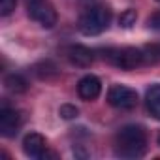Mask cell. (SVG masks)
I'll use <instances>...</instances> for the list:
<instances>
[{"mask_svg":"<svg viewBox=\"0 0 160 160\" xmlns=\"http://www.w3.org/2000/svg\"><path fill=\"white\" fill-rule=\"evenodd\" d=\"M113 147L121 158H141L147 152V134L138 124H126L115 134Z\"/></svg>","mask_w":160,"mask_h":160,"instance_id":"1","label":"cell"},{"mask_svg":"<svg viewBox=\"0 0 160 160\" xmlns=\"http://www.w3.org/2000/svg\"><path fill=\"white\" fill-rule=\"evenodd\" d=\"M111 17H113V13L106 4H94V6H89L81 13L77 28L85 36H98L109 28Z\"/></svg>","mask_w":160,"mask_h":160,"instance_id":"2","label":"cell"},{"mask_svg":"<svg viewBox=\"0 0 160 160\" xmlns=\"http://www.w3.org/2000/svg\"><path fill=\"white\" fill-rule=\"evenodd\" d=\"M27 13L32 21H36L43 28H53L57 25V10L49 0H25Z\"/></svg>","mask_w":160,"mask_h":160,"instance_id":"3","label":"cell"},{"mask_svg":"<svg viewBox=\"0 0 160 160\" xmlns=\"http://www.w3.org/2000/svg\"><path fill=\"white\" fill-rule=\"evenodd\" d=\"M108 57V60L111 64H115L121 70H136L143 64V53L138 47H122V49H109L108 55H104V58Z\"/></svg>","mask_w":160,"mask_h":160,"instance_id":"4","label":"cell"},{"mask_svg":"<svg viewBox=\"0 0 160 160\" xmlns=\"http://www.w3.org/2000/svg\"><path fill=\"white\" fill-rule=\"evenodd\" d=\"M108 102L115 109H134L138 106V92L126 85H111L108 91Z\"/></svg>","mask_w":160,"mask_h":160,"instance_id":"5","label":"cell"},{"mask_svg":"<svg viewBox=\"0 0 160 160\" xmlns=\"http://www.w3.org/2000/svg\"><path fill=\"white\" fill-rule=\"evenodd\" d=\"M23 121L25 115L21 111H17L15 108L2 106V109H0V134L4 138H13L23 126Z\"/></svg>","mask_w":160,"mask_h":160,"instance_id":"6","label":"cell"},{"mask_svg":"<svg viewBox=\"0 0 160 160\" xmlns=\"http://www.w3.org/2000/svg\"><path fill=\"white\" fill-rule=\"evenodd\" d=\"M100 92H102V83H100V79L96 75L89 73V75L79 79V83H77V94H79L81 100L92 102V100H96L100 96Z\"/></svg>","mask_w":160,"mask_h":160,"instance_id":"7","label":"cell"},{"mask_svg":"<svg viewBox=\"0 0 160 160\" xmlns=\"http://www.w3.org/2000/svg\"><path fill=\"white\" fill-rule=\"evenodd\" d=\"M23 151L27 156L30 158H43L45 151H47V143H45V138L38 132H30L25 136L23 139Z\"/></svg>","mask_w":160,"mask_h":160,"instance_id":"8","label":"cell"},{"mask_svg":"<svg viewBox=\"0 0 160 160\" xmlns=\"http://www.w3.org/2000/svg\"><path fill=\"white\" fill-rule=\"evenodd\" d=\"M66 57H68V60H70L73 66H77V68H89V66L92 64V60H94V53H92L89 47L79 45V43L70 45L68 51H66Z\"/></svg>","mask_w":160,"mask_h":160,"instance_id":"9","label":"cell"},{"mask_svg":"<svg viewBox=\"0 0 160 160\" xmlns=\"http://www.w3.org/2000/svg\"><path fill=\"white\" fill-rule=\"evenodd\" d=\"M145 104H147V109L149 113L160 121V83L156 85H151L147 89V94H145Z\"/></svg>","mask_w":160,"mask_h":160,"instance_id":"10","label":"cell"},{"mask_svg":"<svg viewBox=\"0 0 160 160\" xmlns=\"http://www.w3.org/2000/svg\"><path fill=\"white\" fill-rule=\"evenodd\" d=\"M4 85H6V89H8L10 92H13V94H23V92H27V89H28L27 79H25L23 75H19V73H10V75H6V77H4Z\"/></svg>","mask_w":160,"mask_h":160,"instance_id":"11","label":"cell"},{"mask_svg":"<svg viewBox=\"0 0 160 160\" xmlns=\"http://www.w3.org/2000/svg\"><path fill=\"white\" fill-rule=\"evenodd\" d=\"M143 64H158L160 62V43H149L141 49Z\"/></svg>","mask_w":160,"mask_h":160,"instance_id":"12","label":"cell"},{"mask_svg":"<svg viewBox=\"0 0 160 160\" xmlns=\"http://www.w3.org/2000/svg\"><path fill=\"white\" fill-rule=\"evenodd\" d=\"M36 73H38L42 79H49V77H55L58 72H57V66H55V64H51L49 60H45V62H40V64L36 66Z\"/></svg>","mask_w":160,"mask_h":160,"instance_id":"13","label":"cell"},{"mask_svg":"<svg viewBox=\"0 0 160 160\" xmlns=\"http://www.w3.org/2000/svg\"><path fill=\"white\" fill-rule=\"evenodd\" d=\"M136 21H138V13H136V10H132V8L124 10V12L121 13V17H119V25H121L122 28H130V27H134Z\"/></svg>","mask_w":160,"mask_h":160,"instance_id":"14","label":"cell"},{"mask_svg":"<svg viewBox=\"0 0 160 160\" xmlns=\"http://www.w3.org/2000/svg\"><path fill=\"white\" fill-rule=\"evenodd\" d=\"M58 115H60L64 121H72V119H77L79 109H77L73 104H62L60 109H58Z\"/></svg>","mask_w":160,"mask_h":160,"instance_id":"15","label":"cell"},{"mask_svg":"<svg viewBox=\"0 0 160 160\" xmlns=\"http://www.w3.org/2000/svg\"><path fill=\"white\" fill-rule=\"evenodd\" d=\"M15 4H17V0H0V15L2 17L10 15L15 10Z\"/></svg>","mask_w":160,"mask_h":160,"instance_id":"16","label":"cell"},{"mask_svg":"<svg viewBox=\"0 0 160 160\" xmlns=\"http://www.w3.org/2000/svg\"><path fill=\"white\" fill-rule=\"evenodd\" d=\"M147 27L152 28V30H160V12L152 13V15L147 19Z\"/></svg>","mask_w":160,"mask_h":160,"instance_id":"17","label":"cell"},{"mask_svg":"<svg viewBox=\"0 0 160 160\" xmlns=\"http://www.w3.org/2000/svg\"><path fill=\"white\" fill-rule=\"evenodd\" d=\"M158 145H160V136H158Z\"/></svg>","mask_w":160,"mask_h":160,"instance_id":"18","label":"cell"},{"mask_svg":"<svg viewBox=\"0 0 160 160\" xmlns=\"http://www.w3.org/2000/svg\"><path fill=\"white\" fill-rule=\"evenodd\" d=\"M156 2H160V0H156Z\"/></svg>","mask_w":160,"mask_h":160,"instance_id":"19","label":"cell"}]
</instances>
